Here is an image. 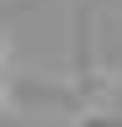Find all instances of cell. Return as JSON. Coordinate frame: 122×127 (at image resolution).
<instances>
[]
</instances>
